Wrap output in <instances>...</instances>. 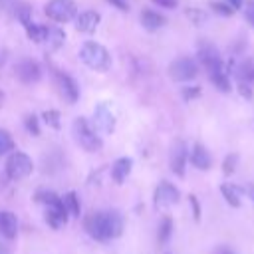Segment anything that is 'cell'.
<instances>
[{"instance_id":"16","label":"cell","mask_w":254,"mask_h":254,"mask_svg":"<svg viewBox=\"0 0 254 254\" xmlns=\"http://www.w3.org/2000/svg\"><path fill=\"white\" fill-rule=\"evenodd\" d=\"M0 234L8 240L16 238L18 234V220H16V214L10 212V210H0Z\"/></svg>"},{"instance_id":"22","label":"cell","mask_w":254,"mask_h":254,"mask_svg":"<svg viewBox=\"0 0 254 254\" xmlns=\"http://www.w3.org/2000/svg\"><path fill=\"white\" fill-rule=\"evenodd\" d=\"M208 79L214 83L216 89H220V91H224V93L230 91V77H228L226 67H220V69L210 71V73H208Z\"/></svg>"},{"instance_id":"9","label":"cell","mask_w":254,"mask_h":254,"mask_svg":"<svg viewBox=\"0 0 254 254\" xmlns=\"http://www.w3.org/2000/svg\"><path fill=\"white\" fill-rule=\"evenodd\" d=\"M198 62L202 64V67L206 69V73L224 67V62H222L218 50L212 44H208V42H200L198 44Z\"/></svg>"},{"instance_id":"19","label":"cell","mask_w":254,"mask_h":254,"mask_svg":"<svg viewBox=\"0 0 254 254\" xmlns=\"http://www.w3.org/2000/svg\"><path fill=\"white\" fill-rule=\"evenodd\" d=\"M220 194H222L224 200H226L230 206H234V208H238V206L242 204V190H240L236 185H232V183H222V185H220Z\"/></svg>"},{"instance_id":"32","label":"cell","mask_w":254,"mask_h":254,"mask_svg":"<svg viewBox=\"0 0 254 254\" xmlns=\"http://www.w3.org/2000/svg\"><path fill=\"white\" fill-rule=\"evenodd\" d=\"M187 16H189V20H190L194 26H200V24L206 20V14H204L202 10H198V8H187Z\"/></svg>"},{"instance_id":"30","label":"cell","mask_w":254,"mask_h":254,"mask_svg":"<svg viewBox=\"0 0 254 254\" xmlns=\"http://www.w3.org/2000/svg\"><path fill=\"white\" fill-rule=\"evenodd\" d=\"M236 163H238V155H236V153L226 155V159H224V163H222V173H224V175H232V173L236 171Z\"/></svg>"},{"instance_id":"41","label":"cell","mask_w":254,"mask_h":254,"mask_svg":"<svg viewBox=\"0 0 254 254\" xmlns=\"http://www.w3.org/2000/svg\"><path fill=\"white\" fill-rule=\"evenodd\" d=\"M244 192H246V194H248V196L254 200V185H248V187L244 189Z\"/></svg>"},{"instance_id":"39","label":"cell","mask_w":254,"mask_h":254,"mask_svg":"<svg viewBox=\"0 0 254 254\" xmlns=\"http://www.w3.org/2000/svg\"><path fill=\"white\" fill-rule=\"evenodd\" d=\"M111 6H115L117 10H121V12H127L129 10V4H127V0H107Z\"/></svg>"},{"instance_id":"13","label":"cell","mask_w":254,"mask_h":254,"mask_svg":"<svg viewBox=\"0 0 254 254\" xmlns=\"http://www.w3.org/2000/svg\"><path fill=\"white\" fill-rule=\"evenodd\" d=\"M73 20H75V30H77V32L91 34V32H95V28L99 26L101 14L95 12V10H83V12H79Z\"/></svg>"},{"instance_id":"6","label":"cell","mask_w":254,"mask_h":254,"mask_svg":"<svg viewBox=\"0 0 254 254\" xmlns=\"http://www.w3.org/2000/svg\"><path fill=\"white\" fill-rule=\"evenodd\" d=\"M198 73V65L192 58H177L169 65V75L175 81H190Z\"/></svg>"},{"instance_id":"27","label":"cell","mask_w":254,"mask_h":254,"mask_svg":"<svg viewBox=\"0 0 254 254\" xmlns=\"http://www.w3.org/2000/svg\"><path fill=\"white\" fill-rule=\"evenodd\" d=\"M14 149H16V143H14L12 135L6 129H0V157L10 155Z\"/></svg>"},{"instance_id":"18","label":"cell","mask_w":254,"mask_h":254,"mask_svg":"<svg viewBox=\"0 0 254 254\" xmlns=\"http://www.w3.org/2000/svg\"><path fill=\"white\" fill-rule=\"evenodd\" d=\"M141 24H143V28L145 30H149V32H155V30H159V28H163L165 26V16H161L159 12H155V10H143L141 12Z\"/></svg>"},{"instance_id":"31","label":"cell","mask_w":254,"mask_h":254,"mask_svg":"<svg viewBox=\"0 0 254 254\" xmlns=\"http://www.w3.org/2000/svg\"><path fill=\"white\" fill-rule=\"evenodd\" d=\"M210 8H212L216 14H220V16H232V14H234V10H232L226 2H220V0H212V2H210Z\"/></svg>"},{"instance_id":"8","label":"cell","mask_w":254,"mask_h":254,"mask_svg":"<svg viewBox=\"0 0 254 254\" xmlns=\"http://www.w3.org/2000/svg\"><path fill=\"white\" fill-rule=\"evenodd\" d=\"M14 75H16L22 83L32 85V83L40 81V77H42V67H40V64H38L36 60L26 58V60H20V62L14 65Z\"/></svg>"},{"instance_id":"4","label":"cell","mask_w":254,"mask_h":254,"mask_svg":"<svg viewBox=\"0 0 254 254\" xmlns=\"http://www.w3.org/2000/svg\"><path fill=\"white\" fill-rule=\"evenodd\" d=\"M34 171L32 159L22 151H12L6 159V175L12 181H22Z\"/></svg>"},{"instance_id":"44","label":"cell","mask_w":254,"mask_h":254,"mask_svg":"<svg viewBox=\"0 0 254 254\" xmlns=\"http://www.w3.org/2000/svg\"><path fill=\"white\" fill-rule=\"evenodd\" d=\"M2 101H4V93L0 91V107H2Z\"/></svg>"},{"instance_id":"42","label":"cell","mask_w":254,"mask_h":254,"mask_svg":"<svg viewBox=\"0 0 254 254\" xmlns=\"http://www.w3.org/2000/svg\"><path fill=\"white\" fill-rule=\"evenodd\" d=\"M216 254H234L230 248H226V246H220L218 250H216Z\"/></svg>"},{"instance_id":"29","label":"cell","mask_w":254,"mask_h":254,"mask_svg":"<svg viewBox=\"0 0 254 254\" xmlns=\"http://www.w3.org/2000/svg\"><path fill=\"white\" fill-rule=\"evenodd\" d=\"M24 125H26V131H28L30 135H34V137L40 135V121H38L36 115H28V117L24 119Z\"/></svg>"},{"instance_id":"37","label":"cell","mask_w":254,"mask_h":254,"mask_svg":"<svg viewBox=\"0 0 254 254\" xmlns=\"http://www.w3.org/2000/svg\"><path fill=\"white\" fill-rule=\"evenodd\" d=\"M244 16H246L248 24L254 28V0H250V2L246 4V8H244Z\"/></svg>"},{"instance_id":"2","label":"cell","mask_w":254,"mask_h":254,"mask_svg":"<svg viewBox=\"0 0 254 254\" xmlns=\"http://www.w3.org/2000/svg\"><path fill=\"white\" fill-rule=\"evenodd\" d=\"M79 58L87 67H91L95 71H107L111 67V56H109L107 48L97 42H91V40L79 48Z\"/></svg>"},{"instance_id":"17","label":"cell","mask_w":254,"mask_h":254,"mask_svg":"<svg viewBox=\"0 0 254 254\" xmlns=\"http://www.w3.org/2000/svg\"><path fill=\"white\" fill-rule=\"evenodd\" d=\"M131 167H133V161H131L129 157H121V159H117V161L111 165V179H113L117 185H121V183L129 177Z\"/></svg>"},{"instance_id":"40","label":"cell","mask_w":254,"mask_h":254,"mask_svg":"<svg viewBox=\"0 0 254 254\" xmlns=\"http://www.w3.org/2000/svg\"><path fill=\"white\" fill-rule=\"evenodd\" d=\"M224 2H226L234 12H236V10H240V8L244 6V0H224Z\"/></svg>"},{"instance_id":"11","label":"cell","mask_w":254,"mask_h":254,"mask_svg":"<svg viewBox=\"0 0 254 254\" xmlns=\"http://www.w3.org/2000/svg\"><path fill=\"white\" fill-rule=\"evenodd\" d=\"M56 81H58V87H60V93L62 97L67 101V103H75L79 99V87L75 83V79L64 71H58L56 73Z\"/></svg>"},{"instance_id":"3","label":"cell","mask_w":254,"mask_h":254,"mask_svg":"<svg viewBox=\"0 0 254 254\" xmlns=\"http://www.w3.org/2000/svg\"><path fill=\"white\" fill-rule=\"evenodd\" d=\"M71 133H73L75 143H77L81 149L89 151V153H95V151H99V149L103 147L101 137H99L97 131L89 125V121H87L85 117H75V119H73Z\"/></svg>"},{"instance_id":"21","label":"cell","mask_w":254,"mask_h":254,"mask_svg":"<svg viewBox=\"0 0 254 254\" xmlns=\"http://www.w3.org/2000/svg\"><path fill=\"white\" fill-rule=\"evenodd\" d=\"M236 77L238 81H246V83H254V60L246 58L236 65Z\"/></svg>"},{"instance_id":"20","label":"cell","mask_w":254,"mask_h":254,"mask_svg":"<svg viewBox=\"0 0 254 254\" xmlns=\"http://www.w3.org/2000/svg\"><path fill=\"white\" fill-rule=\"evenodd\" d=\"M64 42H65V32H64L62 28H48V36H46V40H44L48 52L60 50V48L64 46Z\"/></svg>"},{"instance_id":"33","label":"cell","mask_w":254,"mask_h":254,"mask_svg":"<svg viewBox=\"0 0 254 254\" xmlns=\"http://www.w3.org/2000/svg\"><path fill=\"white\" fill-rule=\"evenodd\" d=\"M36 200H38V202H44V204L48 206V204L58 202V200H60V196H58L56 192H52V190H40V192L36 194Z\"/></svg>"},{"instance_id":"24","label":"cell","mask_w":254,"mask_h":254,"mask_svg":"<svg viewBox=\"0 0 254 254\" xmlns=\"http://www.w3.org/2000/svg\"><path fill=\"white\" fill-rule=\"evenodd\" d=\"M24 28H26L28 38H30L34 44H44V40H46V36H48V26L30 22V24H28V26H24Z\"/></svg>"},{"instance_id":"28","label":"cell","mask_w":254,"mask_h":254,"mask_svg":"<svg viewBox=\"0 0 254 254\" xmlns=\"http://www.w3.org/2000/svg\"><path fill=\"white\" fill-rule=\"evenodd\" d=\"M42 119H44L50 127L60 129V113H58L56 109H48V111H44V113H42Z\"/></svg>"},{"instance_id":"35","label":"cell","mask_w":254,"mask_h":254,"mask_svg":"<svg viewBox=\"0 0 254 254\" xmlns=\"http://www.w3.org/2000/svg\"><path fill=\"white\" fill-rule=\"evenodd\" d=\"M252 83H246V81H238V91H240V95L242 97H246V99H250L252 97V87H250Z\"/></svg>"},{"instance_id":"34","label":"cell","mask_w":254,"mask_h":254,"mask_svg":"<svg viewBox=\"0 0 254 254\" xmlns=\"http://www.w3.org/2000/svg\"><path fill=\"white\" fill-rule=\"evenodd\" d=\"M198 95H200V87H198V85L183 87V97H185L187 101H190V99H194V97H198Z\"/></svg>"},{"instance_id":"10","label":"cell","mask_w":254,"mask_h":254,"mask_svg":"<svg viewBox=\"0 0 254 254\" xmlns=\"http://www.w3.org/2000/svg\"><path fill=\"white\" fill-rule=\"evenodd\" d=\"M187 159H189V149L185 141H175V145L171 147V155H169V165L171 171L177 177H185L187 171Z\"/></svg>"},{"instance_id":"7","label":"cell","mask_w":254,"mask_h":254,"mask_svg":"<svg viewBox=\"0 0 254 254\" xmlns=\"http://www.w3.org/2000/svg\"><path fill=\"white\" fill-rule=\"evenodd\" d=\"M179 198H181L179 189H177L173 183H169V181L159 183V187L155 189V194H153L155 208H169V206L177 204Z\"/></svg>"},{"instance_id":"12","label":"cell","mask_w":254,"mask_h":254,"mask_svg":"<svg viewBox=\"0 0 254 254\" xmlns=\"http://www.w3.org/2000/svg\"><path fill=\"white\" fill-rule=\"evenodd\" d=\"M93 119H95V127L101 133H113V129H115V115H113V111L109 109L107 103H99L95 107Z\"/></svg>"},{"instance_id":"26","label":"cell","mask_w":254,"mask_h":254,"mask_svg":"<svg viewBox=\"0 0 254 254\" xmlns=\"http://www.w3.org/2000/svg\"><path fill=\"white\" fill-rule=\"evenodd\" d=\"M14 14H16V18H18L24 26H28V24L32 22V8H30L26 2H16V4H14Z\"/></svg>"},{"instance_id":"25","label":"cell","mask_w":254,"mask_h":254,"mask_svg":"<svg viewBox=\"0 0 254 254\" xmlns=\"http://www.w3.org/2000/svg\"><path fill=\"white\" fill-rule=\"evenodd\" d=\"M171 234H173V220H171V216H163V220L159 222V232H157L159 244H167Z\"/></svg>"},{"instance_id":"5","label":"cell","mask_w":254,"mask_h":254,"mask_svg":"<svg viewBox=\"0 0 254 254\" xmlns=\"http://www.w3.org/2000/svg\"><path fill=\"white\" fill-rule=\"evenodd\" d=\"M44 12L50 20L65 24V22H71L77 16V4L73 0H50L46 4Z\"/></svg>"},{"instance_id":"23","label":"cell","mask_w":254,"mask_h":254,"mask_svg":"<svg viewBox=\"0 0 254 254\" xmlns=\"http://www.w3.org/2000/svg\"><path fill=\"white\" fill-rule=\"evenodd\" d=\"M62 200H64V206H65L67 214H69V216H75V218H79V214H81V204H79L77 192L69 190V192H65V194L62 196Z\"/></svg>"},{"instance_id":"15","label":"cell","mask_w":254,"mask_h":254,"mask_svg":"<svg viewBox=\"0 0 254 254\" xmlns=\"http://www.w3.org/2000/svg\"><path fill=\"white\" fill-rule=\"evenodd\" d=\"M189 159L192 163V167H196L198 171H208L210 165H212V157L208 153V149L202 145V143H194L190 153H189Z\"/></svg>"},{"instance_id":"1","label":"cell","mask_w":254,"mask_h":254,"mask_svg":"<svg viewBox=\"0 0 254 254\" xmlns=\"http://www.w3.org/2000/svg\"><path fill=\"white\" fill-rule=\"evenodd\" d=\"M83 228L95 240H111L123 232V216L117 210H95L83 218Z\"/></svg>"},{"instance_id":"38","label":"cell","mask_w":254,"mask_h":254,"mask_svg":"<svg viewBox=\"0 0 254 254\" xmlns=\"http://www.w3.org/2000/svg\"><path fill=\"white\" fill-rule=\"evenodd\" d=\"M157 6H161V8H167V10H173V8H177V4H179V0H153Z\"/></svg>"},{"instance_id":"43","label":"cell","mask_w":254,"mask_h":254,"mask_svg":"<svg viewBox=\"0 0 254 254\" xmlns=\"http://www.w3.org/2000/svg\"><path fill=\"white\" fill-rule=\"evenodd\" d=\"M0 254H12V252H10V248H8L4 242H0Z\"/></svg>"},{"instance_id":"36","label":"cell","mask_w":254,"mask_h":254,"mask_svg":"<svg viewBox=\"0 0 254 254\" xmlns=\"http://www.w3.org/2000/svg\"><path fill=\"white\" fill-rule=\"evenodd\" d=\"M189 202H190V208H192V216H194V220H200V204H198L196 196H194V194H190V196H189Z\"/></svg>"},{"instance_id":"14","label":"cell","mask_w":254,"mask_h":254,"mask_svg":"<svg viewBox=\"0 0 254 254\" xmlns=\"http://www.w3.org/2000/svg\"><path fill=\"white\" fill-rule=\"evenodd\" d=\"M67 216H69V214H67V210H65L62 198H60L58 202L46 206V222H48L52 228H60V226H64V224L67 222Z\"/></svg>"}]
</instances>
